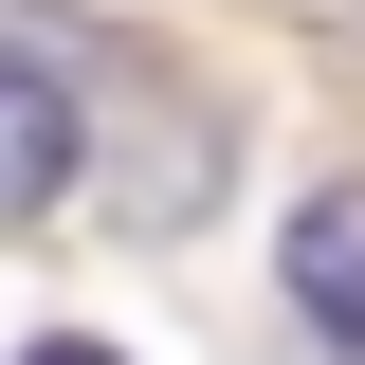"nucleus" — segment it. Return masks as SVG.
Listing matches in <instances>:
<instances>
[{
    "label": "nucleus",
    "mask_w": 365,
    "mask_h": 365,
    "mask_svg": "<svg viewBox=\"0 0 365 365\" xmlns=\"http://www.w3.org/2000/svg\"><path fill=\"white\" fill-rule=\"evenodd\" d=\"M274 256H292V311H311L329 347L365 365V182H311V201H292V237H274Z\"/></svg>",
    "instance_id": "1"
},
{
    "label": "nucleus",
    "mask_w": 365,
    "mask_h": 365,
    "mask_svg": "<svg viewBox=\"0 0 365 365\" xmlns=\"http://www.w3.org/2000/svg\"><path fill=\"white\" fill-rule=\"evenodd\" d=\"M55 182H73V110H55L37 73H0V220H37Z\"/></svg>",
    "instance_id": "2"
},
{
    "label": "nucleus",
    "mask_w": 365,
    "mask_h": 365,
    "mask_svg": "<svg viewBox=\"0 0 365 365\" xmlns=\"http://www.w3.org/2000/svg\"><path fill=\"white\" fill-rule=\"evenodd\" d=\"M19 365H110V347H91V329H55V347H19Z\"/></svg>",
    "instance_id": "3"
}]
</instances>
